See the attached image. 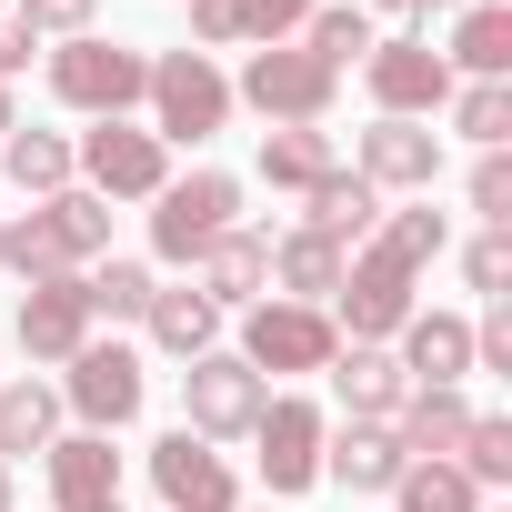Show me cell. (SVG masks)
Listing matches in <instances>:
<instances>
[{
	"mask_svg": "<svg viewBox=\"0 0 512 512\" xmlns=\"http://www.w3.org/2000/svg\"><path fill=\"white\" fill-rule=\"evenodd\" d=\"M302 201H312V211H302V231H322L332 251H362V241L382 231V191H372L362 171H322Z\"/></svg>",
	"mask_w": 512,
	"mask_h": 512,
	"instance_id": "44dd1931",
	"label": "cell"
},
{
	"mask_svg": "<svg viewBox=\"0 0 512 512\" xmlns=\"http://www.w3.org/2000/svg\"><path fill=\"white\" fill-rule=\"evenodd\" d=\"M412 312H422V302H412V272H392L382 251H352V272H342V292H332V332H342V342H392Z\"/></svg>",
	"mask_w": 512,
	"mask_h": 512,
	"instance_id": "7c38bea8",
	"label": "cell"
},
{
	"mask_svg": "<svg viewBox=\"0 0 512 512\" xmlns=\"http://www.w3.org/2000/svg\"><path fill=\"white\" fill-rule=\"evenodd\" d=\"M151 492H161V512H241V482H231V462L201 432H161L151 442Z\"/></svg>",
	"mask_w": 512,
	"mask_h": 512,
	"instance_id": "4fadbf2b",
	"label": "cell"
},
{
	"mask_svg": "<svg viewBox=\"0 0 512 512\" xmlns=\"http://www.w3.org/2000/svg\"><path fill=\"white\" fill-rule=\"evenodd\" d=\"M71 171H81V191H101V201H151V191L171 181V141L141 131V121H91V131L71 141Z\"/></svg>",
	"mask_w": 512,
	"mask_h": 512,
	"instance_id": "277c9868",
	"label": "cell"
},
{
	"mask_svg": "<svg viewBox=\"0 0 512 512\" xmlns=\"http://www.w3.org/2000/svg\"><path fill=\"white\" fill-rule=\"evenodd\" d=\"M332 392H342V412H352V422H392V412L412 402V382H402L392 342H342V352H332Z\"/></svg>",
	"mask_w": 512,
	"mask_h": 512,
	"instance_id": "d6986e66",
	"label": "cell"
},
{
	"mask_svg": "<svg viewBox=\"0 0 512 512\" xmlns=\"http://www.w3.org/2000/svg\"><path fill=\"white\" fill-rule=\"evenodd\" d=\"M362 11H462V0H362Z\"/></svg>",
	"mask_w": 512,
	"mask_h": 512,
	"instance_id": "60d3db41",
	"label": "cell"
},
{
	"mask_svg": "<svg viewBox=\"0 0 512 512\" xmlns=\"http://www.w3.org/2000/svg\"><path fill=\"white\" fill-rule=\"evenodd\" d=\"M11 332H21V352H31V362H71V352L91 342V292H81V272H51V282H31Z\"/></svg>",
	"mask_w": 512,
	"mask_h": 512,
	"instance_id": "2e32d148",
	"label": "cell"
},
{
	"mask_svg": "<svg viewBox=\"0 0 512 512\" xmlns=\"http://www.w3.org/2000/svg\"><path fill=\"white\" fill-rule=\"evenodd\" d=\"M0 181H21V191H41V201H51V191H71V141L21 121L11 141H0Z\"/></svg>",
	"mask_w": 512,
	"mask_h": 512,
	"instance_id": "f1b7e54d",
	"label": "cell"
},
{
	"mask_svg": "<svg viewBox=\"0 0 512 512\" xmlns=\"http://www.w3.org/2000/svg\"><path fill=\"white\" fill-rule=\"evenodd\" d=\"M191 272H201V302H211V312H251V302H272V241L231 221Z\"/></svg>",
	"mask_w": 512,
	"mask_h": 512,
	"instance_id": "e0dca14e",
	"label": "cell"
},
{
	"mask_svg": "<svg viewBox=\"0 0 512 512\" xmlns=\"http://www.w3.org/2000/svg\"><path fill=\"white\" fill-rule=\"evenodd\" d=\"M462 282H472L482 302H502V292H512V231H482V241L462 251Z\"/></svg>",
	"mask_w": 512,
	"mask_h": 512,
	"instance_id": "8d00e7d4",
	"label": "cell"
},
{
	"mask_svg": "<svg viewBox=\"0 0 512 512\" xmlns=\"http://www.w3.org/2000/svg\"><path fill=\"white\" fill-rule=\"evenodd\" d=\"M31 51H41V41H31L11 11H0V81H11V71H31Z\"/></svg>",
	"mask_w": 512,
	"mask_h": 512,
	"instance_id": "ab89813d",
	"label": "cell"
},
{
	"mask_svg": "<svg viewBox=\"0 0 512 512\" xmlns=\"http://www.w3.org/2000/svg\"><path fill=\"white\" fill-rule=\"evenodd\" d=\"M362 251H382L392 272H412V282H422V272L442 262V251H452V221H442V211H432V191H422L412 211H382V231H372Z\"/></svg>",
	"mask_w": 512,
	"mask_h": 512,
	"instance_id": "d4e9b609",
	"label": "cell"
},
{
	"mask_svg": "<svg viewBox=\"0 0 512 512\" xmlns=\"http://www.w3.org/2000/svg\"><path fill=\"white\" fill-rule=\"evenodd\" d=\"M111 251V201L101 191H51L41 211L21 221H0V272H21V282H51V272H91Z\"/></svg>",
	"mask_w": 512,
	"mask_h": 512,
	"instance_id": "6da1fadb",
	"label": "cell"
},
{
	"mask_svg": "<svg viewBox=\"0 0 512 512\" xmlns=\"http://www.w3.org/2000/svg\"><path fill=\"white\" fill-rule=\"evenodd\" d=\"M81 292H91V322H141L161 282H151V262H91Z\"/></svg>",
	"mask_w": 512,
	"mask_h": 512,
	"instance_id": "4dcf8cb0",
	"label": "cell"
},
{
	"mask_svg": "<svg viewBox=\"0 0 512 512\" xmlns=\"http://www.w3.org/2000/svg\"><path fill=\"white\" fill-rule=\"evenodd\" d=\"M332 91H342V71H322L302 41L251 51V61H241V81H231V101H251L272 131H302V121H322V111H332Z\"/></svg>",
	"mask_w": 512,
	"mask_h": 512,
	"instance_id": "3957f363",
	"label": "cell"
},
{
	"mask_svg": "<svg viewBox=\"0 0 512 512\" xmlns=\"http://www.w3.org/2000/svg\"><path fill=\"white\" fill-rule=\"evenodd\" d=\"M141 332H151V342H161L171 362H201V352H221V312H211L201 292H151Z\"/></svg>",
	"mask_w": 512,
	"mask_h": 512,
	"instance_id": "484cf974",
	"label": "cell"
},
{
	"mask_svg": "<svg viewBox=\"0 0 512 512\" xmlns=\"http://www.w3.org/2000/svg\"><path fill=\"white\" fill-rule=\"evenodd\" d=\"M342 272H352V251H332L322 231H282L272 241V302H312L322 312L342 292Z\"/></svg>",
	"mask_w": 512,
	"mask_h": 512,
	"instance_id": "7402d4cb",
	"label": "cell"
},
{
	"mask_svg": "<svg viewBox=\"0 0 512 512\" xmlns=\"http://www.w3.org/2000/svg\"><path fill=\"white\" fill-rule=\"evenodd\" d=\"M111 512H121V502H111Z\"/></svg>",
	"mask_w": 512,
	"mask_h": 512,
	"instance_id": "f6af8a7d",
	"label": "cell"
},
{
	"mask_svg": "<svg viewBox=\"0 0 512 512\" xmlns=\"http://www.w3.org/2000/svg\"><path fill=\"white\" fill-rule=\"evenodd\" d=\"M322 171H342V151H332L322 121H302V131H262V181H272V191H312Z\"/></svg>",
	"mask_w": 512,
	"mask_h": 512,
	"instance_id": "4316f807",
	"label": "cell"
},
{
	"mask_svg": "<svg viewBox=\"0 0 512 512\" xmlns=\"http://www.w3.org/2000/svg\"><path fill=\"white\" fill-rule=\"evenodd\" d=\"M472 211H482V231H512V161L502 151L472 161Z\"/></svg>",
	"mask_w": 512,
	"mask_h": 512,
	"instance_id": "74e56055",
	"label": "cell"
},
{
	"mask_svg": "<svg viewBox=\"0 0 512 512\" xmlns=\"http://www.w3.org/2000/svg\"><path fill=\"white\" fill-rule=\"evenodd\" d=\"M392 512H482V492H472L452 462H402V482H392Z\"/></svg>",
	"mask_w": 512,
	"mask_h": 512,
	"instance_id": "836d02e7",
	"label": "cell"
},
{
	"mask_svg": "<svg viewBox=\"0 0 512 512\" xmlns=\"http://www.w3.org/2000/svg\"><path fill=\"white\" fill-rule=\"evenodd\" d=\"M332 352H342V332H332V312H312V302H251L241 312V362L251 372H332Z\"/></svg>",
	"mask_w": 512,
	"mask_h": 512,
	"instance_id": "52a82bcc",
	"label": "cell"
},
{
	"mask_svg": "<svg viewBox=\"0 0 512 512\" xmlns=\"http://www.w3.org/2000/svg\"><path fill=\"white\" fill-rule=\"evenodd\" d=\"M91 11H101V0H11V21H21L31 41H81Z\"/></svg>",
	"mask_w": 512,
	"mask_h": 512,
	"instance_id": "d590c367",
	"label": "cell"
},
{
	"mask_svg": "<svg viewBox=\"0 0 512 512\" xmlns=\"http://www.w3.org/2000/svg\"><path fill=\"white\" fill-rule=\"evenodd\" d=\"M452 472H462L472 492H502V482H512V422H502V412H472V432H462Z\"/></svg>",
	"mask_w": 512,
	"mask_h": 512,
	"instance_id": "d6a6232c",
	"label": "cell"
},
{
	"mask_svg": "<svg viewBox=\"0 0 512 512\" xmlns=\"http://www.w3.org/2000/svg\"><path fill=\"white\" fill-rule=\"evenodd\" d=\"M482 512H492V502H482Z\"/></svg>",
	"mask_w": 512,
	"mask_h": 512,
	"instance_id": "ee69618b",
	"label": "cell"
},
{
	"mask_svg": "<svg viewBox=\"0 0 512 512\" xmlns=\"http://www.w3.org/2000/svg\"><path fill=\"white\" fill-rule=\"evenodd\" d=\"M262 402H272V382L251 372L241 352H201L191 372H181V432H201V442H251V422H262Z\"/></svg>",
	"mask_w": 512,
	"mask_h": 512,
	"instance_id": "8992f818",
	"label": "cell"
},
{
	"mask_svg": "<svg viewBox=\"0 0 512 512\" xmlns=\"http://www.w3.org/2000/svg\"><path fill=\"white\" fill-rule=\"evenodd\" d=\"M0 512H11V462H0Z\"/></svg>",
	"mask_w": 512,
	"mask_h": 512,
	"instance_id": "7bdbcfd3",
	"label": "cell"
},
{
	"mask_svg": "<svg viewBox=\"0 0 512 512\" xmlns=\"http://www.w3.org/2000/svg\"><path fill=\"white\" fill-rule=\"evenodd\" d=\"M442 111H452V131H462L472 151H502V141H512V81H472V91H452Z\"/></svg>",
	"mask_w": 512,
	"mask_h": 512,
	"instance_id": "1f68e13d",
	"label": "cell"
},
{
	"mask_svg": "<svg viewBox=\"0 0 512 512\" xmlns=\"http://www.w3.org/2000/svg\"><path fill=\"white\" fill-rule=\"evenodd\" d=\"M231 221H241V181H231V171H191V181H161V191H151V262L191 272V262H201V251H211Z\"/></svg>",
	"mask_w": 512,
	"mask_h": 512,
	"instance_id": "7a4b0ae2",
	"label": "cell"
},
{
	"mask_svg": "<svg viewBox=\"0 0 512 512\" xmlns=\"http://www.w3.org/2000/svg\"><path fill=\"white\" fill-rule=\"evenodd\" d=\"M442 61H452V81H502L512 71V11H502V0H462Z\"/></svg>",
	"mask_w": 512,
	"mask_h": 512,
	"instance_id": "603a6c76",
	"label": "cell"
},
{
	"mask_svg": "<svg viewBox=\"0 0 512 512\" xmlns=\"http://www.w3.org/2000/svg\"><path fill=\"white\" fill-rule=\"evenodd\" d=\"M302 51H312L322 71H342V61H362V51H372V11H362V0H322V11L302 21Z\"/></svg>",
	"mask_w": 512,
	"mask_h": 512,
	"instance_id": "f546056e",
	"label": "cell"
},
{
	"mask_svg": "<svg viewBox=\"0 0 512 512\" xmlns=\"http://www.w3.org/2000/svg\"><path fill=\"white\" fill-rule=\"evenodd\" d=\"M352 171H362L372 191H412V201H422V191L442 181V131H432V121H372Z\"/></svg>",
	"mask_w": 512,
	"mask_h": 512,
	"instance_id": "9a60e30c",
	"label": "cell"
},
{
	"mask_svg": "<svg viewBox=\"0 0 512 512\" xmlns=\"http://www.w3.org/2000/svg\"><path fill=\"white\" fill-rule=\"evenodd\" d=\"M61 442V392L51 382H0V462Z\"/></svg>",
	"mask_w": 512,
	"mask_h": 512,
	"instance_id": "83f0119b",
	"label": "cell"
},
{
	"mask_svg": "<svg viewBox=\"0 0 512 512\" xmlns=\"http://www.w3.org/2000/svg\"><path fill=\"white\" fill-rule=\"evenodd\" d=\"M191 41H201V61H211V51H241V21H231V0H191Z\"/></svg>",
	"mask_w": 512,
	"mask_h": 512,
	"instance_id": "f35d334b",
	"label": "cell"
},
{
	"mask_svg": "<svg viewBox=\"0 0 512 512\" xmlns=\"http://www.w3.org/2000/svg\"><path fill=\"white\" fill-rule=\"evenodd\" d=\"M392 362H402L412 392H462L472 382V322L462 312H412L392 332Z\"/></svg>",
	"mask_w": 512,
	"mask_h": 512,
	"instance_id": "5bb4252c",
	"label": "cell"
},
{
	"mask_svg": "<svg viewBox=\"0 0 512 512\" xmlns=\"http://www.w3.org/2000/svg\"><path fill=\"white\" fill-rule=\"evenodd\" d=\"M51 91H61L71 111H91V121H121V111L151 91V61L121 51V41H101V31H81V41L51 51Z\"/></svg>",
	"mask_w": 512,
	"mask_h": 512,
	"instance_id": "5b68a950",
	"label": "cell"
},
{
	"mask_svg": "<svg viewBox=\"0 0 512 512\" xmlns=\"http://www.w3.org/2000/svg\"><path fill=\"white\" fill-rule=\"evenodd\" d=\"M21 131V111H11V81H0V141H11Z\"/></svg>",
	"mask_w": 512,
	"mask_h": 512,
	"instance_id": "b9f144b4",
	"label": "cell"
},
{
	"mask_svg": "<svg viewBox=\"0 0 512 512\" xmlns=\"http://www.w3.org/2000/svg\"><path fill=\"white\" fill-rule=\"evenodd\" d=\"M402 442H392V422H342V432H322V482H342V492H392L402 482Z\"/></svg>",
	"mask_w": 512,
	"mask_h": 512,
	"instance_id": "ffe728a7",
	"label": "cell"
},
{
	"mask_svg": "<svg viewBox=\"0 0 512 512\" xmlns=\"http://www.w3.org/2000/svg\"><path fill=\"white\" fill-rule=\"evenodd\" d=\"M362 81H372L382 121H432V111L462 91L452 61H442L432 41H412V31H402V41H372V51H362Z\"/></svg>",
	"mask_w": 512,
	"mask_h": 512,
	"instance_id": "30bf717a",
	"label": "cell"
},
{
	"mask_svg": "<svg viewBox=\"0 0 512 512\" xmlns=\"http://www.w3.org/2000/svg\"><path fill=\"white\" fill-rule=\"evenodd\" d=\"M312 11H322V0H231L241 41H262V51H272V41H292V31H302Z\"/></svg>",
	"mask_w": 512,
	"mask_h": 512,
	"instance_id": "e575fe53",
	"label": "cell"
},
{
	"mask_svg": "<svg viewBox=\"0 0 512 512\" xmlns=\"http://www.w3.org/2000/svg\"><path fill=\"white\" fill-rule=\"evenodd\" d=\"M322 402H302V392H272L262 402V422H251V442H262V482H272V502H292V492H312L322 482Z\"/></svg>",
	"mask_w": 512,
	"mask_h": 512,
	"instance_id": "8fae6325",
	"label": "cell"
},
{
	"mask_svg": "<svg viewBox=\"0 0 512 512\" xmlns=\"http://www.w3.org/2000/svg\"><path fill=\"white\" fill-rule=\"evenodd\" d=\"M41 462H51V502H61V512H111V502H121V452H111V432H61Z\"/></svg>",
	"mask_w": 512,
	"mask_h": 512,
	"instance_id": "ac0fdd59",
	"label": "cell"
},
{
	"mask_svg": "<svg viewBox=\"0 0 512 512\" xmlns=\"http://www.w3.org/2000/svg\"><path fill=\"white\" fill-rule=\"evenodd\" d=\"M141 101H151V131H161V141H191V151H201V141L231 121V81H221L201 51L151 61V91H141Z\"/></svg>",
	"mask_w": 512,
	"mask_h": 512,
	"instance_id": "ba28073f",
	"label": "cell"
},
{
	"mask_svg": "<svg viewBox=\"0 0 512 512\" xmlns=\"http://www.w3.org/2000/svg\"><path fill=\"white\" fill-rule=\"evenodd\" d=\"M462 432H472V402H462V392H412V402L392 412V442H402L412 462H452Z\"/></svg>",
	"mask_w": 512,
	"mask_h": 512,
	"instance_id": "cb8c5ba5",
	"label": "cell"
},
{
	"mask_svg": "<svg viewBox=\"0 0 512 512\" xmlns=\"http://www.w3.org/2000/svg\"><path fill=\"white\" fill-rule=\"evenodd\" d=\"M141 352L131 342H81L71 362H61V412H81V432H121L131 412H141Z\"/></svg>",
	"mask_w": 512,
	"mask_h": 512,
	"instance_id": "9c48e42d",
	"label": "cell"
}]
</instances>
